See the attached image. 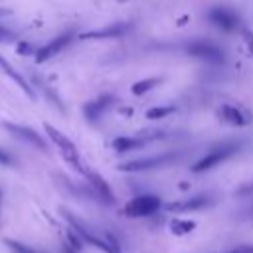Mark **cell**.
Returning <instances> with one entry per match:
<instances>
[{
    "label": "cell",
    "instance_id": "obj_16",
    "mask_svg": "<svg viewBox=\"0 0 253 253\" xmlns=\"http://www.w3.org/2000/svg\"><path fill=\"white\" fill-rule=\"evenodd\" d=\"M146 142H148V138H142V136H117V138H113L111 144L117 152H130V150L144 146Z\"/></svg>",
    "mask_w": 253,
    "mask_h": 253
},
{
    "label": "cell",
    "instance_id": "obj_2",
    "mask_svg": "<svg viewBox=\"0 0 253 253\" xmlns=\"http://www.w3.org/2000/svg\"><path fill=\"white\" fill-rule=\"evenodd\" d=\"M63 217L67 219L69 227H71V229H75V233L83 239V243H89V245H93V247L101 249L103 253H121V249H117L115 245H111V243H109L107 235H105V237L95 235V231H93L89 225H85L81 219H77V217H75V215H71L69 211H63Z\"/></svg>",
    "mask_w": 253,
    "mask_h": 253
},
{
    "label": "cell",
    "instance_id": "obj_12",
    "mask_svg": "<svg viewBox=\"0 0 253 253\" xmlns=\"http://www.w3.org/2000/svg\"><path fill=\"white\" fill-rule=\"evenodd\" d=\"M210 196L206 194H198V196H192V198H186V200H180V202H170L164 206V210L168 211H196V210H202L206 206H210Z\"/></svg>",
    "mask_w": 253,
    "mask_h": 253
},
{
    "label": "cell",
    "instance_id": "obj_18",
    "mask_svg": "<svg viewBox=\"0 0 253 253\" xmlns=\"http://www.w3.org/2000/svg\"><path fill=\"white\" fill-rule=\"evenodd\" d=\"M162 79L160 77H148V79H142V81H136L134 85H132V93L134 95H142V93H148L152 87H156L158 83H160Z\"/></svg>",
    "mask_w": 253,
    "mask_h": 253
},
{
    "label": "cell",
    "instance_id": "obj_21",
    "mask_svg": "<svg viewBox=\"0 0 253 253\" xmlns=\"http://www.w3.org/2000/svg\"><path fill=\"white\" fill-rule=\"evenodd\" d=\"M16 40H18V36L0 24V43H8V42H16Z\"/></svg>",
    "mask_w": 253,
    "mask_h": 253
},
{
    "label": "cell",
    "instance_id": "obj_4",
    "mask_svg": "<svg viewBox=\"0 0 253 253\" xmlns=\"http://www.w3.org/2000/svg\"><path fill=\"white\" fill-rule=\"evenodd\" d=\"M237 150H239V144H235V142H223V144H219V146L211 148L206 156H202V158L192 166V172L200 174V172L211 170V168L219 166L221 162H225L229 156H233Z\"/></svg>",
    "mask_w": 253,
    "mask_h": 253
},
{
    "label": "cell",
    "instance_id": "obj_5",
    "mask_svg": "<svg viewBox=\"0 0 253 253\" xmlns=\"http://www.w3.org/2000/svg\"><path fill=\"white\" fill-rule=\"evenodd\" d=\"M172 160H176V154L166 152V154H158V156H148V158H138V160L123 162V164L119 166V170H121V172H144V170L168 166Z\"/></svg>",
    "mask_w": 253,
    "mask_h": 253
},
{
    "label": "cell",
    "instance_id": "obj_11",
    "mask_svg": "<svg viewBox=\"0 0 253 253\" xmlns=\"http://www.w3.org/2000/svg\"><path fill=\"white\" fill-rule=\"evenodd\" d=\"M83 176L87 178V184L91 186L93 194H95L101 202H105V204H113V202H115V194H113L111 186L105 182V178H103L101 174H97V172H93V170L87 168Z\"/></svg>",
    "mask_w": 253,
    "mask_h": 253
},
{
    "label": "cell",
    "instance_id": "obj_14",
    "mask_svg": "<svg viewBox=\"0 0 253 253\" xmlns=\"http://www.w3.org/2000/svg\"><path fill=\"white\" fill-rule=\"evenodd\" d=\"M128 30V24H111L107 28H101V30H93V32H85L81 34L79 38L81 40H103V38H121L125 32Z\"/></svg>",
    "mask_w": 253,
    "mask_h": 253
},
{
    "label": "cell",
    "instance_id": "obj_19",
    "mask_svg": "<svg viewBox=\"0 0 253 253\" xmlns=\"http://www.w3.org/2000/svg\"><path fill=\"white\" fill-rule=\"evenodd\" d=\"M172 113H174V107H152V109L146 111V119H152V121L154 119H164Z\"/></svg>",
    "mask_w": 253,
    "mask_h": 253
},
{
    "label": "cell",
    "instance_id": "obj_3",
    "mask_svg": "<svg viewBox=\"0 0 253 253\" xmlns=\"http://www.w3.org/2000/svg\"><path fill=\"white\" fill-rule=\"evenodd\" d=\"M162 208V200L156 194H140L125 204L123 213L126 217H148Z\"/></svg>",
    "mask_w": 253,
    "mask_h": 253
},
{
    "label": "cell",
    "instance_id": "obj_6",
    "mask_svg": "<svg viewBox=\"0 0 253 253\" xmlns=\"http://www.w3.org/2000/svg\"><path fill=\"white\" fill-rule=\"evenodd\" d=\"M188 53L198 57V59H206L210 63H223V59H225L223 49L219 45H215L213 42H208V40H196L194 43H190Z\"/></svg>",
    "mask_w": 253,
    "mask_h": 253
},
{
    "label": "cell",
    "instance_id": "obj_22",
    "mask_svg": "<svg viewBox=\"0 0 253 253\" xmlns=\"http://www.w3.org/2000/svg\"><path fill=\"white\" fill-rule=\"evenodd\" d=\"M12 164H14V158H12V154H10L8 150L0 148V166H12Z\"/></svg>",
    "mask_w": 253,
    "mask_h": 253
},
{
    "label": "cell",
    "instance_id": "obj_8",
    "mask_svg": "<svg viewBox=\"0 0 253 253\" xmlns=\"http://www.w3.org/2000/svg\"><path fill=\"white\" fill-rule=\"evenodd\" d=\"M2 126H4L10 134H14L16 138H20V140H24V142H28V144H32V146H36V148H40V150H47V142H45L43 136L38 134L34 128H30V126H26V125H16V123H2Z\"/></svg>",
    "mask_w": 253,
    "mask_h": 253
},
{
    "label": "cell",
    "instance_id": "obj_20",
    "mask_svg": "<svg viewBox=\"0 0 253 253\" xmlns=\"http://www.w3.org/2000/svg\"><path fill=\"white\" fill-rule=\"evenodd\" d=\"M12 251H16V253H40V251H36V249H32V247H28V245H24V243H18V241H14V239H6L4 241Z\"/></svg>",
    "mask_w": 253,
    "mask_h": 253
},
{
    "label": "cell",
    "instance_id": "obj_17",
    "mask_svg": "<svg viewBox=\"0 0 253 253\" xmlns=\"http://www.w3.org/2000/svg\"><path fill=\"white\" fill-rule=\"evenodd\" d=\"M194 227H196V221H190V219L174 217V219L170 221V231H172L174 235H186V233H190Z\"/></svg>",
    "mask_w": 253,
    "mask_h": 253
},
{
    "label": "cell",
    "instance_id": "obj_13",
    "mask_svg": "<svg viewBox=\"0 0 253 253\" xmlns=\"http://www.w3.org/2000/svg\"><path fill=\"white\" fill-rule=\"evenodd\" d=\"M111 103H113V97H111V95H101V97H97V99L85 103V107H83L85 119H89V121L101 119V115L111 107Z\"/></svg>",
    "mask_w": 253,
    "mask_h": 253
},
{
    "label": "cell",
    "instance_id": "obj_24",
    "mask_svg": "<svg viewBox=\"0 0 253 253\" xmlns=\"http://www.w3.org/2000/svg\"><path fill=\"white\" fill-rule=\"evenodd\" d=\"M227 253H253V245H239V247H235Z\"/></svg>",
    "mask_w": 253,
    "mask_h": 253
},
{
    "label": "cell",
    "instance_id": "obj_25",
    "mask_svg": "<svg viewBox=\"0 0 253 253\" xmlns=\"http://www.w3.org/2000/svg\"><path fill=\"white\" fill-rule=\"evenodd\" d=\"M10 14H12V12H10L8 8H0V18H2V16H10Z\"/></svg>",
    "mask_w": 253,
    "mask_h": 253
},
{
    "label": "cell",
    "instance_id": "obj_23",
    "mask_svg": "<svg viewBox=\"0 0 253 253\" xmlns=\"http://www.w3.org/2000/svg\"><path fill=\"white\" fill-rule=\"evenodd\" d=\"M16 51H18V53H24V55H26V53H36L34 47H32V43H28V42H20V43L16 45Z\"/></svg>",
    "mask_w": 253,
    "mask_h": 253
},
{
    "label": "cell",
    "instance_id": "obj_9",
    "mask_svg": "<svg viewBox=\"0 0 253 253\" xmlns=\"http://www.w3.org/2000/svg\"><path fill=\"white\" fill-rule=\"evenodd\" d=\"M71 40H73V34H69V32H65V34L49 40L45 45H42L40 49H36V53H34L36 55V63H45L47 59H51L53 55H57L63 47H67Z\"/></svg>",
    "mask_w": 253,
    "mask_h": 253
},
{
    "label": "cell",
    "instance_id": "obj_10",
    "mask_svg": "<svg viewBox=\"0 0 253 253\" xmlns=\"http://www.w3.org/2000/svg\"><path fill=\"white\" fill-rule=\"evenodd\" d=\"M217 117H219L223 123L231 125V126H245V125L251 123V115H249L247 111H243L241 107L231 105V103L221 105V107L217 109Z\"/></svg>",
    "mask_w": 253,
    "mask_h": 253
},
{
    "label": "cell",
    "instance_id": "obj_1",
    "mask_svg": "<svg viewBox=\"0 0 253 253\" xmlns=\"http://www.w3.org/2000/svg\"><path fill=\"white\" fill-rule=\"evenodd\" d=\"M43 130H45V134L49 136V140L55 144V148H57V152H59V156L75 170V172H79V174H85V164L81 162V158H79V150H77V146L59 130V128H55L53 125H49V123H43Z\"/></svg>",
    "mask_w": 253,
    "mask_h": 253
},
{
    "label": "cell",
    "instance_id": "obj_7",
    "mask_svg": "<svg viewBox=\"0 0 253 253\" xmlns=\"http://www.w3.org/2000/svg\"><path fill=\"white\" fill-rule=\"evenodd\" d=\"M208 20H210L215 28H219V30H223V32H235V30L239 28V16H237L231 8H225V6H215V8H211L210 14H208Z\"/></svg>",
    "mask_w": 253,
    "mask_h": 253
},
{
    "label": "cell",
    "instance_id": "obj_15",
    "mask_svg": "<svg viewBox=\"0 0 253 253\" xmlns=\"http://www.w3.org/2000/svg\"><path fill=\"white\" fill-rule=\"evenodd\" d=\"M0 69H2V71H4V73H6V75H8V77H10V79H12V81H14V83L28 95V97H30V99H36V93H34V89L30 87V83L24 79V75H22L20 71H16L14 65H12L8 59H4L2 55H0Z\"/></svg>",
    "mask_w": 253,
    "mask_h": 253
}]
</instances>
